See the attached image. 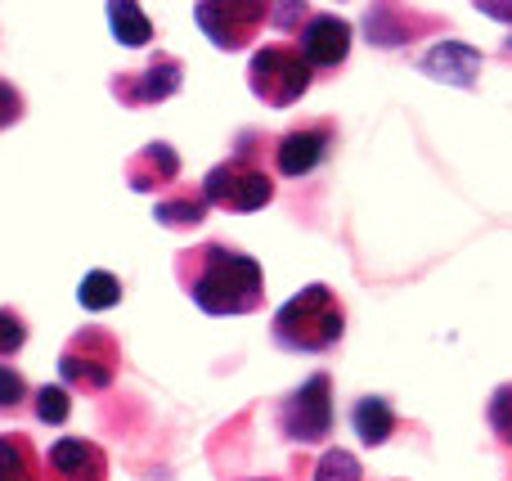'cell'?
Here are the masks:
<instances>
[{
  "instance_id": "3957f363",
  "label": "cell",
  "mask_w": 512,
  "mask_h": 481,
  "mask_svg": "<svg viewBox=\"0 0 512 481\" xmlns=\"http://www.w3.org/2000/svg\"><path fill=\"white\" fill-rule=\"evenodd\" d=\"M117 369H122V347H117L113 329H99V324L77 329L59 351V378L68 392L81 396L108 392L117 383Z\"/></svg>"
},
{
  "instance_id": "d6986e66",
  "label": "cell",
  "mask_w": 512,
  "mask_h": 481,
  "mask_svg": "<svg viewBox=\"0 0 512 481\" xmlns=\"http://www.w3.org/2000/svg\"><path fill=\"white\" fill-rule=\"evenodd\" d=\"M77 302L86 306V311H113V306L122 302V279L108 275V270H90L77 288Z\"/></svg>"
},
{
  "instance_id": "5b68a950",
  "label": "cell",
  "mask_w": 512,
  "mask_h": 481,
  "mask_svg": "<svg viewBox=\"0 0 512 481\" xmlns=\"http://www.w3.org/2000/svg\"><path fill=\"white\" fill-rule=\"evenodd\" d=\"M203 198L221 212H261V207L274 203V180L256 162V153H248V135L239 140L234 158H225L221 167H212L203 176Z\"/></svg>"
},
{
  "instance_id": "4316f807",
  "label": "cell",
  "mask_w": 512,
  "mask_h": 481,
  "mask_svg": "<svg viewBox=\"0 0 512 481\" xmlns=\"http://www.w3.org/2000/svg\"><path fill=\"white\" fill-rule=\"evenodd\" d=\"M472 5H477L481 14L499 18V23H512V0H472Z\"/></svg>"
},
{
  "instance_id": "cb8c5ba5",
  "label": "cell",
  "mask_w": 512,
  "mask_h": 481,
  "mask_svg": "<svg viewBox=\"0 0 512 481\" xmlns=\"http://www.w3.org/2000/svg\"><path fill=\"white\" fill-rule=\"evenodd\" d=\"M23 342H27V320L18 311H9V306H0V360L23 351Z\"/></svg>"
},
{
  "instance_id": "52a82bcc",
  "label": "cell",
  "mask_w": 512,
  "mask_h": 481,
  "mask_svg": "<svg viewBox=\"0 0 512 481\" xmlns=\"http://www.w3.org/2000/svg\"><path fill=\"white\" fill-rule=\"evenodd\" d=\"M194 23L216 50H248L256 32L270 23V0H198Z\"/></svg>"
},
{
  "instance_id": "83f0119b",
  "label": "cell",
  "mask_w": 512,
  "mask_h": 481,
  "mask_svg": "<svg viewBox=\"0 0 512 481\" xmlns=\"http://www.w3.org/2000/svg\"><path fill=\"white\" fill-rule=\"evenodd\" d=\"M252 481H279V477H252Z\"/></svg>"
},
{
  "instance_id": "4fadbf2b",
  "label": "cell",
  "mask_w": 512,
  "mask_h": 481,
  "mask_svg": "<svg viewBox=\"0 0 512 481\" xmlns=\"http://www.w3.org/2000/svg\"><path fill=\"white\" fill-rule=\"evenodd\" d=\"M418 72H427L432 81H445V86H477L481 72V50H472L468 41H441L418 59Z\"/></svg>"
},
{
  "instance_id": "9a60e30c",
  "label": "cell",
  "mask_w": 512,
  "mask_h": 481,
  "mask_svg": "<svg viewBox=\"0 0 512 481\" xmlns=\"http://www.w3.org/2000/svg\"><path fill=\"white\" fill-rule=\"evenodd\" d=\"M396 405L387 396H360L351 405V428L360 437V446H387L396 437Z\"/></svg>"
},
{
  "instance_id": "30bf717a",
  "label": "cell",
  "mask_w": 512,
  "mask_h": 481,
  "mask_svg": "<svg viewBox=\"0 0 512 481\" xmlns=\"http://www.w3.org/2000/svg\"><path fill=\"white\" fill-rule=\"evenodd\" d=\"M351 36L355 32L342 14H315L297 32V50L315 72H337L346 63V54H351Z\"/></svg>"
},
{
  "instance_id": "277c9868",
  "label": "cell",
  "mask_w": 512,
  "mask_h": 481,
  "mask_svg": "<svg viewBox=\"0 0 512 481\" xmlns=\"http://www.w3.org/2000/svg\"><path fill=\"white\" fill-rule=\"evenodd\" d=\"M333 374L315 369L306 383H297L288 396H279L274 405V428L283 432V441L292 446H319L333 432Z\"/></svg>"
},
{
  "instance_id": "e0dca14e",
  "label": "cell",
  "mask_w": 512,
  "mask_h": 481,
  "mask_svg": "<svg viewBox=\"0 0 512 481\" xmlns=\"http://www.w3.org/2000/svg\"><path fill=\"white\" fill-rule=\"evenodd\" d=\"M0 481H45V459L27 432H0Z\"/></svg>"
},
{
  "instance_id": "7402d4cb",
  "label": "cell",
  "mask_w": 512,
  "mask_h": 481,
  "mask_svg": "<svg viewBox=\"0 0 512 481\" xmlns=\"http://www.w3.org/2000/svg\"><path fill=\"white\" fill-rule=\"evenodd\" d=\"M486 423H490V432H495L499 446H508V450H512V383H499L495 392H490Z\"/></svg>"
},
{
  "instance_id": "ba28073f",
  "label": "cell",
  "mask_w": 512,
  "mask_h": 481,
  "mask_svg": "<svg viewBox=\"0 0 512 481\" xmlns=\"http://www.w3.org/2000/svg\"><path fill=\"white\" fill-rule=\"evenodd\" d=\"M180 81H185V63H180L176 54H153L140 72H117L113 95H117V104H126V108H153L176 95Z\"/></svg>"
},
{
  "instance_id": "ac0fdd59",
  "label": "cell",
  "mask_w": 512,
  "mask_h": 481,
  "mask_svg": "<svg viewBox=\"0 0 512 481\" xmlns=\"http://www.w3.org/2000/svg\"><path fill=\"white\" fill-rule=\"evenodd\" d=\"M108 27H113V41L126 50H144L153 41V23L140 0H108Z\"/></svg>"
},
{
  "instance_id": "d4e9b609",
  "label": "cell",
  "mask_w": 512,
  "mask_h": 481,
  "mask_svg": "<svg viewBox=\"0 0 512 481\" xmlns=\"http://www.w3.org/2000/svg\"><path fill=\"white\" fill-rule=\"evenodd\" d=\"M310 18V5L306 0H270V23L279 32H301Z\"/></svg>"
},
{
  "instance_id": "9c48e42d",
  "label": "cell",
  "mask_w": 512,
  "mask_h": 481,
  "mask_svg": "<svg viewBox=\"0 0 512 481\" xmlns=\"http://www.w3.org/2000/svg\"><path fill=\"white\" fill-rule=\"evenodd\" d=\"M333 140H337V126L328 122H310V126H292L288 135L274 140V171L288 180H301L310 171L324 167V158L333 153Z\"/></svg>"
},
{
  "instance_id": "484cf974",
  "label": "cell",
  "mask_w": 512,
  "mask_h": 481,
  "mask_svg": "<svg viewBox=\"0 0 512 481\" xmlns=\"http://www.w3.org/2000/svg\"><path fill=\"white\" fill-rule=\"evenodd\" d=\"M18 117H23V95H18V90L0 77V131H5V126H14Z\"/></svg>"
},
{
  "instance_id": "7a4b0ae2",
  "label": "cell",
  "mask_w": 512,
  "mask_h": 481,
  "mask_svg": "<svg viewBox=\"0 0 512 481\" xmlns=\"http://www.w3.org/2000/svg\"><path fill=\"white\" fill-rule=\"evenodd\" d=\"M342 333H346V311L328 284H306L270 320L274 347L292 351V356H324V351H333L342 342Z\"/></svg>"
},
{
  "instance_id": "603a6c76",
  "label": "cell",
  "mask_w": 512,
  "mask_h": 481,
  "mask_svg": "<svg viewBox=\"0 0 512 481\" xmlns=\"http://www.w3.org/2000/svg\"><path fill=\"white\" fill-rule=\"evenodd\" d=\"M27 401H32V387H27V378L18 374L14 365H5V360H0V414H18Z\"/></svg>"
},
{
  "instance_id": "7c38bea8",
  "label": "cell",
  "mask_w": 512,
  "mask_h": 481,
  "mask_svg": "<svg viewBox=\"0 0 512 481\" xmlns=\"http://www.w3.org/2000/svg\"><path fill=\"white\" fill-rule=\"evenodd\" d=\"M423 32H432V18L414 14L400 0H373L369 14H364V36L373 45H382V50H400V45L418 41Z\"/></svg>"
},
{
  "instance_id": "8992f818",
  "label": "cell",
  "mask_w": 512,
  "mask_h": 481,
  "mask_svg": "<svg viewBox=\"0 0 512 481\" xmlns=\"http://www.w3.org/2000/svg\"><path fill=\"white\" fill-rule=\"evenodd\" d=\"M315 81V68L301 59L297 45H261L248 59V86L261 104L270 108H292Z\"/></svg>"
},
{
  "instance_id": "6da1fadb",
  "label": "cell",
  "mask_w": 512,
  "mask_h": 481,
  "mask_svg": "<svg viewBox=\"0 0 512 481\" xmlns=\"http://www.w3.org/2000/svg\"><path fill=\"white\" fill-rule=\"evenodd\" d=\"M176 279L203 315H252L265 302L261 261L230 243H198L176 257Z\"/></svg>"
},
{
  "instance_id": "2e32d148",
  "label": "cell",
  "mask_w": 512,
  "mask_h": 481,
  "mask_svg": "<svg viewBox=\"0 0 512 481\" xmlns=\"http://www.w3.org/2000/svg\"><path fill=\"white\" fill-rule=\"evenodd\" d=\"M207 212H212V203L203 198L198 185L171 189V194H162L158 203H153V221L167 225V230H194V225L207 221Z\"/></svg>"
},
{
  "instance_id": "44dd1931",
  "label": "cell",
  "mask_w": 512,
  "mask_h": 481,
  "mask_svg": "<svg viewBox=\"0 0 512 481\" xmlns=\"http://www.w3.org/2000/svg\"><path fill=\"white\" fill-rule=\"evenodd\" d=\"M315 481H364V468H360V459H355L351 450L333 446V450H324V455H319Z\"/></svg>"
},
{
  "instance_id": "5bb4252c",
  "label": "cell",
  "mask_w": 512,
  "mask_h": 481,
  "mask_svg": "<svg viewBox=\"0 0 512 481\" xmlns=\"http://www.w3.org/2000/svg\"><path fill=\"white\" fill-rule=\"evenodd\" d=\"M176 176H180V153L162 140L144 144V149L126 162V185H131L135 194H158V189L176 185Z\"/></svg>"
},
{
  "instance_id": "ffe728a7",
  "label": "cell",
  "mask_w": 512,
  "mask_h": 481,
  "mask_svg": "<svg viewBox=\"0 0 512 481\" xmlns=\"http://www.w3.org/2000/svg\"><path fill=\"white\" fill-rule=\"evenodd\" d=\"M32 410H36V419H41L45 428H59V423H68V414H72V392L63 383L36 387V392H32Z\"/></svg>"
},
{
  "instance_id": "8fae6325",
  "label": "cell",
  "mask_w": 512,
  "mask_h": 481,
  "mask_svg": "<svg viewBox=\"0 0 512 481\" xmlns=\"http://www.w3.org/2000/svg\"><path fill=\"white\" fill-rule=\"evenodd\" d=\"M45 481H108L104 446L86 437H59L45 455Z\"/></svg>"
}]
</instances>
